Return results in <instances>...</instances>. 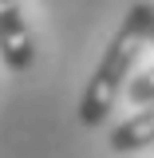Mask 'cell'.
<instances>
[{"mask_svg": "<svg viewBox=\"0 0 154 158\" xmlns=\"http://www.w3.org/2000/svg\"><path fill=\"white\" fill-rule=\"evenodd\" d=\"M0 63L16 75L32 71L36 63V36L16 0H0Z\"/></svg>", "mask_w": 154, "mask_h": 158, "instance_id": "7a4b0ae2", "label": "cell"}, {"mask_svg": "<svg viewBox=\"0 0 154 158\" xmlns=\"http://www.w3.org/2000/svg\"><path fill=\"white\" fill-rule=\"evenodd\" d=\"M150 24H154V4L135 0V4L127 8L123 24H119V32L111 36L107 52L99 56L95 71H91L87 87H83V95H79L75 115H79L83 127H99V123H107V115L115 111L119 95H123L127 83L135 79L138 52L150 44Z\"/></svg>", "mask_w": 154, "mask_h": 158, "instance_id": "6da1fadb", "label": "cell"}, {"mask_svg": "<svg viewBox=\"0 0 154 158\" xmlns=\"http://www.w3.org/2000/svg\"><path fill=\"white\" fill-rule=\"evenodd\" d=\"M127 99H131L135 107H146V103H154V63L146 67V71H138V75L127 83Z\"/></svg>", "mask_w": 154, "mask_h": 158, "instance_id": "277c9868", "label": "cell"}, {"mask_svg": "<svg viewBox=\"0 0 154 158\" xmlns=\"http://www.w3.org/2000/svg\"><path fill=\"white\" fill-rule=\"evenodd\" d=\"M150 142H154V103L138 107L131 118H123L115 131H111V138H107V146L115 154H135V150L150 146Z\"/></svg>", "mask_w": 154, "mask_h": 158, "instance_id": "3957f363", "label": "cell"}, {"mask_svg": "<svg viewBox=\"0 0 154 158\" xmlns=\"http://www.w3.org/2000/svg\"><path fill=\"white\" fill-rule=\"evenodd\" d=\"M150 44H154V24H150Z\"/></svg>", "mask_w": 154, "mask_h": 158, "instance_id": "5b68a950", "label": "cell"}]
</instances>
